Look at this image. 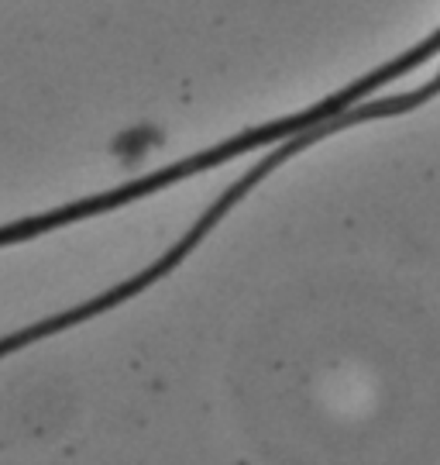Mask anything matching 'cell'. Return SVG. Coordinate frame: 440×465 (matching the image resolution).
<instances>
[{
	"mask_svg": "<svg viewBox=\"0 0 440 465\" xmlns=\"http://www.w3.org/2000/svg\"><path fill=\"white\" fill-rule=\"evenodd\" d=\"M324 117H334V114H327L324 100H320V104H313V107H307V111H299V114H293V117H279V121H269V124H259V128H248V132L234 134V138L213 145V149L186 155V159L159 169V173H152V176H138V180H128V183L114 186V190H107V193H97V197L76 200V203L52 207V211H42V214H34V217L15 221V224H4V228H0V249L21 245V242L38 238V234H45V232H55V228H65V224H76V221H86V217L107 214V211H114V207H124V203H134V200H142V197H152V193H159L165 186L180 183V180L196 176V173H207V169H213V166H224V163H230V159H238V155H245V152H251V149H269V145H276L282 138H289V134L303 132V128H310L317 121H324Z\"/></svg>",
	"mask_w": 440,
	"mask_h": 465,
	"instance_id": "1",
	"label": "cell"
},
{
	"mask_svg": "<svg viewBox=\"0 0 440 465\" xmlns=\"http://www.w3.org/2000/svg\"><path fill=\"white\" fill-rule=\"evenodd\" d=\"M440 52V32L437 35H430V38H424L420 45H413L409 52H403L399 59H392V63H386V66H378L376 69V80L382 86L392 84V80H399V76H406V73H413V69H420L426 66L434 55Z\"/></svg>",
	"mask_w": 440,
	"mask_h": 465,
	"instance_id": "2",
	"label": "cell"
}]
</instances>
